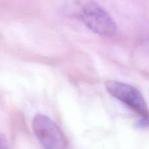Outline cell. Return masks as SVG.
I'll use <instances>...</instances> for the list:
<instances>
[{
	"label": "cell",
	"instance_id": "cell-1",
	"mask_svg": "<svg viewBox=\"0 0 149 149\" xmlns=\"http://www.w3.org/2000/svg\"><path fill=\"white\" fill-rule=\"evenodd\" d=\"M32 127L42 146L48 149L66 148L68 141L60 127L52 119L42 113L33 117Z\"/></svg>",
	"mask_w": 149,
	"mask_h": 149
},
{
	"label": "cell",
	"instance_id": "cell-2",
	"mask_svg": "<svg viewBox=\"0 0 149 149\" xmlns=\"http://www.w3.org/2000/svg\"><path fill=\"white\" fill-rule=\"evenodd\" d=\"M106 88L111 95L127 106L141 118L148 120V106L142 93L136 87L121 81L111 80L106 83Z\"/></svg>",
	"mask_w": 149,
	"mask_h": 149
},
{
	"label": "cell",
	"instance_id": "cell-3",
	"mask_svg": "<svg viewBox=\"0 0 149 149\" xmlns=\"http://www.w3.org/2000/svg\"><path fill=\"white\" fill-rule=\"evenodd\" d=\"M81 19L88 29L101 36H113L117 31V26L110 15L95 2L84 4Z\"/></svg>",
	"mask_w": 149,
	"mask_h": 149
},
{
	"label": "cell",
	"instance_id": "cell-4",
	"mask_svg": "<svg viewBox=\"0 0 149 149\" xmlns=\"http://www.w3.org/2000/svg\"><path fill=\"white\" fill-rule=\"evenodd\" d=\"M6 142L4 141V138H2L1 135H0V148H7V146L6 145Z\"/></svg>",
	"mask_w": 149,
	"mask_h": 149
}]
</instances>
